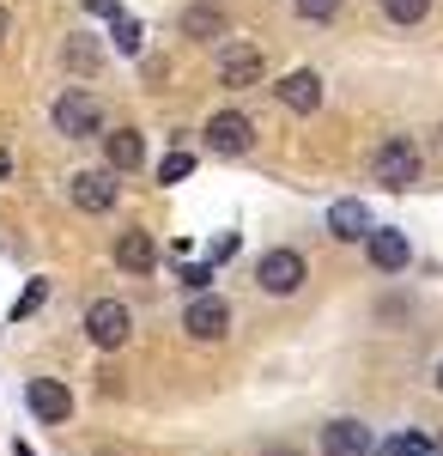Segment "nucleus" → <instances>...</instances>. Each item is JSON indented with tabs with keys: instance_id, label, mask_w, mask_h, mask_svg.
I'll use <instances>...</instances> for the list:
<instances>
[{
	"instance_id": "obj_1",
	"label": "nucleus",
	"mask_w": 443,
	"mask_h": 456,
	"mask_svg": "<svg viewBox=\"0 0 443 456\" xmlns=\"http://www.w3.org/2000/svg\"><path fill=\"white\" fill-rule=\"evenodd\" d=\"M49 116H55V134H68V141H98V128H103V104H98V92H85V86H68L49 104Z\"/></svg>"
},
{
	"instance_id": "obj_2",
	"label": "nucleus",
	"mask_w": 443,
	"mask_h": 456,
	"mask_svg": "<svg viewBox=\"0 0 443 456\" xmlns=\"http://www.w3.org/2000/svg\"><path fill=\"white\" fill-rule=\"evenodd\" d=\"M255 281H262V292H268V298H292V292H304V281H310L304 249H292V244L268 249V256L255 262Z\"/></svg>"
},
{
	"instance_id": "obj_3",
	"label": "nucleus",
	"mask_w": 443,
	"mask_h": 456,
	"mask_svg": "<svg viewBox=\"0 0 443 456\" xmlns=\"http://www.w3.org/2000/svg\"><path fill=\"white\" fill-rule=\"evenodd\" d=\"M85 335H92V347L116 353L128 335H134V316H128L122 298H92V305H85Z\"/></svg>"
},
{
	"instance_id": "obj_4",
	"label": "nucleus",
	"mask_w": 443,
	"mask_h": 456,
	"mask_svg": "<svg viewBox=\"0 0 443 456\" xmlns=\"http://www.w3.org/2000/svg\"><path fill=\"white\" fill-rule=\"evenodd\" d=\"M255 146V122L243 116V110H219V116H206V152H219V159H243Z\"/></svg>"
},
{
	"instance_id": "obj_5",
	"label": "nucleus",
	"mask_w": 443,
	"mask_h": 456,
	"mask_svg": "<svg viewBox=\"0 0 443 456\" xmlns=\"http://www.w3.org/2000/svg\"><path fill=\"white\" fill-rule=\"evenodd\" d=\"M371 171H376L383 189H413V183H419V146L413 141H383L376 159H371Z\"/></svg>"
},
{
	"instance_id": "obj_6",
	"label": "nucleus",
	"mask_w": 443,
	"mask_h": 456,
	"mask_svg": "<svg viewBox=\"0 0 443 456\" xmlns=\"http://www.w3.org/2000/svg\"><path fill=\"white\" fill-rule=\"evenodd\" d=\"M182 329H189L195 341H225V329H231V305L213 298V292H195L189 311H182Z\"/></svg>"
},
{
	"instance_id": "obj_7",
	"label": "nucleus",
	"mask_w": 443,
	"mask_h": 456,
	"mask_svg": "<svg viewBox=\"0 0 443 456\" xmlns=\"http://www.w3.org/2000/svg\"><path fill=\"white\" fill-rule=\"evenodd\" d=\"M273 98L292 110V116H316V110H322V73L316 68H292L279 86H273Z\"/></svg>"
},
{
	"instance_id": "obj_8",
	"label": "nucleus",
	"mask_w": 443,
	"mask_h": 456,
	"mask_svg": "<svg viewBox=\"0 0 443 456\" xmlns=\"http://www.w3.org/2000/svg\"><path fill=\"white\" fill-rule=\"evenodd\" d=\"M365 256H371L376 274H401V268L413 262L407 232H395V225H371V238H365Z\"/></svg>"
},
{
	"instance_id": "obj_9",
	"label": "nucleus",
	"mask_w": 443,
	"mask_h": 456,
	"mask_svg": "<svg viewBox=\"0 0 443 456\" xmlns=\"http://www.w3.org/2000/svg\"><path fill=\"white\" fill-rule=\"evenodd\" d=\"M68 195H73V208H79V213H109L122 189H116V171H79L68 183Z\"/></svg>"
},
{
	"instance_id": "obj_10",
	"label": "nucleus",
	"mask_w": 443,
	"mask_h": 456,
	"mask_svg": "<svg viewBox=\"0 0 443 456\" xmlns=\"http://www.w3.org/2000/svg\"><path fill=\"white\" fill-rule=\"evenodd\" d=\"M25 402H31V414H36L43 426H61V420L73 414V395H68V384H55V378H31Z\"/></svg>"
},
{
	"instance_id": "obj_11",
	"label": "nucleus",
	"mask_w": 443,
	"mask_h": 456,
	"mask_svg": "<svg viewBox=\"0 0 443 456\" xmlns=\"http://www.w3.org/2000/svg\"><path fill=\"white\" fill-rule=\"evenodd\" d=\"M262 73H268V61H262L255 43H238V49L219 55V86H262Z\"/></svg>"
},
{
	"instance_id": "obj_12",
	"label": "nucleus",
	"mask_w": 443,
	"mask_h": 456,
	"mask_svg": "<svg viewBox=\"0 0 443 456\" xmlns=\"http://www.w3.org/2000/svg\"><path fill=\"white\" fill-rule=\"evenodd\" d=\"M116 268H122V274H140V281H146V274L158 268V244H152V238H146L140 225H128V232L116 238Z\"/></svg>"
},
{
	"instance_id": "obj_13",
	"label": "nucleus",
	"mask_w": 443,
	"mask_h": 456,
	"mask_svg": "<svg viewBox=\"0 0 443 456\" xmlns=\"http://www.w3.org/2000/svg\"><path fill=\"white\" fill-rule=\"evenodd\" d=\"M322 456H371V426L328 420L322 426Z\"/></svg>"
},
{
	"instance_id": "obj_14",
	"label": "nucleus",
	"mask_w": 443,
	"mask_h": 456,
	"mask_svg": "<svg viewBox=\"0 0 443 456\" xmlns=\"http://www.w3.org/2000/svg\"><path fill=\"white\" fill-rule=\"evenodd\" d=\"M328 232H334L341 244H365V238H371V208L352 201V195L334 201V208H328Z\"/></svg>"
},
{
	"instance_id": "obj_15",
	"label": "nucleus",
	"mask_w": 443,
	"mask_h": 456,
	"mask_svg": "<svg viewBox=\"0 0 443 456\" xmlns=\"http://www.w3.org/2000/svg\"><path fill=\"white\" fill-rule=\"evenodd\" d=\"M103 159H109V171H140V165H146V134H140V128L103 134Z\"/></svg>"
},
{
	"instance_id": "obj_16",
	"label": "nucleus",
	"mask_w": 443,
	"mask_h": 456,
	"mask_svg": "<svg viewBox=\"0 0 443 456\" xmlns=\"http://www.w3.org/2000/svg\"><path fill=\"white\" fill-rule=\"evenodd\" d=\"M182 31H189V37H225V31H231V19H225L213 0H195V6L182 12Z\"/></svg>"
},
{
	"instance_id": "obj_17",
	"label": "nucleus",
	"mask_w": 443,
	"mask_h": 456,
	"mask_svg": "<svg viewBox=\"0 0 443 456\" xmlns=\"http://www.w3.org/2000/svg\"><path fill=\"white\" fill-rule=\"evenodd\" d=\"M376 6H383L389 25H419V19L431 12V0H376Z\"/></svg>"
},
{
	"instance_id": "obj_18",
	"label": "nucleus",
	"mask_w": 443,
	"mask_h": 456,
	"mask_svg": "<svg viewBox=\"0 0 443 456\" xmlns=\"http://www.w3.org/2000/svg\"><path fill=\"white\" fill-rule=\"evenodd\" d=\"M68 68L73 73H92V68H98V43H92V37H73V43H68Z\"/></svg>"
},
{
	"instance_id": "obj_19",
	"label": "nucleus",
	"mask_w": 443,
	"mask_h": 456,
	"mask_svg": "<svg viewBox=\"0 0 443 456\" xmlns=\"http://www.w3.org/2000/svg\"><path fill=\"white\" fill-rule=\"evenodd\" d=\"M189 171H195V159H189V152H171V159H158V183H182Z\"/></svg>"
},
{
	"instance_id": "obj_20",
	"label": "nucleus",
	"mask_w": 443,
	"mask_h": 456,
	"mask_svg": "<svg viewBox=\"0 0 443 456\" xmlns=\"http://www.w3.org/2000/svg\"><path fill=\"white\" fill-rule=\"evenodd\" d=\"M341 12V0H298V19H310V25H328Z\"/></svg>"
},
{
	"instance_id": "obj_21",
	"label": "nucleus",
	"mask_w": 443,
	"mask_h": 456,
	"mask_svg": "<svg viewBox=\"0 0 443 456\" xmlns=\"http://www.w3.org/2000/svg\"><path fill=\"white\" fill-rule=\"evenodd\" d=\"M389 456H438V444H425V438L401 432V438H389Z\"/></svg>"
},
{
	"instance_id": "obj_22",
	"label": "nucleus",
	"mask_w": 443,
	"mask_h": 456,
	"mask_svg": "<svg viewBox=\"0 0 443 456\" xmlns=\"http://www.w3.org/2000/svg\"><path fill=\"white\" fill-rule=\"evenodd\" d=\"M116 49H122V55H140V25L134 19H116Z\"/></svg>"
},
{
	"instance_id": "obj_23",
	"label": "nucleus",
	"mask_w": 443,
	"mask_h": 456,
	"mask_svg": "<svg viewBox=\"0 0 443 456\" xmlns=\"http://www.w3.org/2000/svg\"><path fill=\"white\" fill-rule=\"evenodd\" d=\"M43 298H49V281H31V286H25V298L12 305V316H31L36 305H43Z\"/></svg>"
},
{
	"instance_id": "obj_24",
	"label": "nucleus",
	"mask_w": 443,
	"mask_h": 456,
	"mask_svg": "<svg viewBox=\"0 0 443 456\" xmlns=\"http://www.w3.org/2000/svg\"><path fill=\"white\" fill-rule=\"evenodd\" d=\"M182 281H189V298H195V292H206V281H213V268H206V262H201V268H182Z\"/></svg>"
},
{
	"instance_id": "obj_25",
	"label": "nucleus",
	"mask_w": 443,
	"mask_h": 456,
	"mask_svg": "<svg viewBox=\"0 0 443 456\" xmlns=\"http://www.w3.org/2000/svg\"><path fill=\"white\" fill-rule=\"evenodd\" d=\"M85 12H92V19H109V25L122 19V6H116V0H85Z\"/></svg>"
},
{
	"instance_id": "obj_26",
	"label": "nucleus",
	"mask_w": 443,
	"mask_h": 456,
	"mask_svg": "<svg viewBox=\"0 0 443 456\" xmlns=\"http://www.w3.org/2000/svg\"><path fill=\"white\" fill-rule=\"evenodd\" d=\"M6 176H12V152L0 146V183H6Z\"/></svg>"
},
{
	"instance_id": "obj_27",
	"label": "nucleus",
	"mask_w": 443,
	"mask_h": 456,
	"mask_svg": "<svg viewBox=\"0 0 443 456\" xmlns=\"http://www.w3.org/2000/svg\"><path fill=\"white\" fill-rule=\"evenodd\" d=\"M262 456H298V451H292V444H268Z\"/></svg>"
},
{
	"instance_id": "obj_28",
	"label": "nucleus",
	"mask_w": 443,
	"mask_h": 456,
	"mask_svg": "<svg viewBox=\"0 0 443 456\" xmlns=\"http://www.w3.org/2000/svg\"><path fill=\"white\" fill-rule=\"evenodd\" d=\"M6 31H12V19H6V6H0V43H6Z\"/></svg>"
},
{
	"instance_id": "obj_29",
	"label": "nucleus",
	"mask_w": 443,
	"mask_h": 456,
	"mask_svg": "<svg viewBox=\"0 0 443 456\" xmlns=\"http://www.w3.org/2000/svg\"><path fill=\"white\" fill-rule=\"evenodd\" d=\"M438 389H443V359H438Z\"/></svg>"
}]
</instances>
